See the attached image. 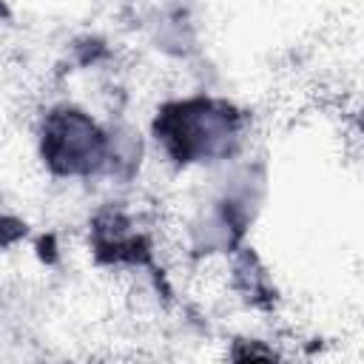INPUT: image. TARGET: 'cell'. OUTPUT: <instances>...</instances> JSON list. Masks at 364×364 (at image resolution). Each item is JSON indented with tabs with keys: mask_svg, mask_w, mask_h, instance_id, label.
Here are the masks:
<instances>
[{
	"mask_svg": "<svg viewBox=\"0 0 364 364\" xmlns=\"http://www.w3.org/2000/svg\"><path fill=\"white\" fill-rule=\"evenodd\" d=\"M156 128L165 148L179 162H191L228 151V142L236 134V119L228 105L196 100L168 108Z\"/></svg>",
	"mask_w": 364,
	"mask_h": 364,
	"instance_id": "6da1fadb",
	"label": "cell"
},
{
	"mask_svg": "<svg viewBox=\"0 0 364 364\" xmlns=\"http://www.w3.org/2000/svg\"><path fill=\"white\" fill-rule=\"evenodd\" d=\"M43 154L60 173H88L102 159V134L82 111H54L43 131Z\"/></svg>",
	"mask_w": 364,
	"mask_h": 364,
	"instance_id": "7a4b0ae2",
	"label": "cell"
}]
</instances>
